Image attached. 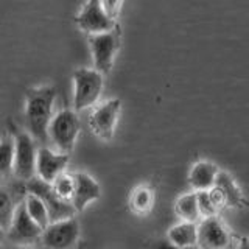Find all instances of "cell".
I'll list each match as a JSON object with an SVG mask.
<instances>
[{
	"label": "cell",
	"instance_id": "obj_1",
	"mask_svg": "<svg viewBox=\"0 0 249 249\" xmlns=\"http://www.w3.org/2000/svg\"><path fill=\"white\" fill-rule=\"evenodd\" d=\"M54 97H56V90L53 88L33 89L27 95V126L30 136L36 140H41V142H47V137H49Z\"/></svg>",
	"mask_w": 249,
	"mask_h": 249
},
{
	"label": "cell",
	"instance_id": "obj_2",
	"mask_svg": "<svg viewBox=\"0 0 249 249\" xmlns=\"http://www.w3.org/2000/svg\"><path fill=\"white\" fill-rule=\"evenodd\" d=\"M75 95L73 106L76 111H83L86 107L93 106L98 101L103 92V73L98 70L80 69L73 73Z\"/></svg>",
	"mask_w": 249,
	"mask_h": 249
},
{
	"label": "cell",
	"instance_id": "obj_3",
	"mask_svg": "<svg viewBox=\"0 0 249 249\" xmlns=\"http://www.w3.org/2000/svg\"><path fill=\"white\" fill-rule=\"evenodd\" d=\"M80 120L72 111H61L50 122L49 134L61 153H70L73 150L76 137L80 134Z\"/></svg>",
	"mask_w": 249,
	"mask_h": 249
},
{
	"label": "cell",
	"instance_id": "obj_4",
	"mask_svg": "<svg viewBox=\"0 0 249 249\" xmlns=\"http://www.w3.org/2000/svg\"><path fill=\"white\" fill-rule=\"evenodd\" d=\"M89 44L95 69L101 73H107L112 69L114 58L120 49V36L114 30L89 36Z\"/></svg>",
	"mask_w": 249,
	"mask_h": 249
},
{
	"label": "cell",
	"instance_id": "obj_5",
	"mask_svg": "<svg viewBox=\"0 0 249 249\" xmlns=\"http://www.w3.org/2000/svg\"><path fill=\"white\" fill-rule=\"evenodd\" d=\"M28 192L37 195L39 198L44 201V204L49 209L50 213V220L53 221H59V220H66V218H72L75 213V209L72 206V202L61 199L53 190V185L50 182L42 181L41 178H31L28 181Z\"/></svg>",
	"mask_w": 249,
	"mask_h": 249
},
{
	"label": "cell",
	"instance_id": "obj_6",
	"mask_svg": "<svg viewBox=\"0 0 249 249\" xmlns=\"http://www.w3.org/2000/svg\"><path fill=\"white\" fill-rule=\"evenodd\" d=\"M80 237V224L73 218L50 223L42 232V243L47 249H69Z\"/></svg>",
	"mask_w": 249,
	"mask_h": 249
},
{
	"label": "cell",
	"instance_id": "obj_7",
	"mask_svg": "<svg viewBox=\"0 0 249 249\" xmlns=\"http://www.w3.org/2000/svg\"><path fill=\"white\" fill-rule=\"evenodd\" d=\"M8 237L13 243L18 245H31L42 237L44 229L28 215L25 204H19L14 210V218L10 226V229L6 231Z\"/></svg>",
	"mask_w": 249,
	"mask_h": 249
},
{
	"label": "cell",
	"instance_id": "obj_8",
	"mask_svg": "<svg viewBox=\"0 0 249 249\" xmlns=\"http://www.w3.org/2000/svg\"><path fill=\"white\" fill-rule=\"evenodd\" d=\"M196 245L202 249H226L231 245V232L216 215L202 218L198 224Z\"/></svg>",
	"mask_w": 249,
	"mask_h": 249
},
{
	"label": "cell",
	"instance_id": "obj_9",
	"mask_svg": "<svg viewBox=\"0 0 249 249\" xmlns=\"http://www.w3.org/2000/svg\"><path fill=\"white\" fill-rule=\"evenodd\" d=\"M76 23L89 35L105 33L115 28V20L106 14L100 0H88L81 13L76 16Z\"/></svg>",
	"mask_w": 249,
	"mask_h": 249
},
{
	"label": "cell",
	"instance_id": "obj_10",
	"mask_svg": "<svg viewBox=\"0 0 249 249\" xmlns=\"http://www.w3.org/2000/svg\"><path fill=\"white\" fill-rule=\"evenodd\" d=\"M122 103L120 100L112 98L107 100L106 103L98 106L90 115V128L103 140H111L115 131L117 119H119Z\"/></svg>",
	"mask_w": 249,
	"mask_h": 249
},
{
	"label": "cell",
	"instance_id": "obj_11",
	"mask_svg": "<svg viewBox=\"0 0 249 249\" xmlns=\"http://www.w3.org/2000/svg\"><path fill=\"white\" fill-rule=\"evenodd\" d=\"M36 158L37 151L33 142V137L27 132H22L16 139V158L14 171L20 179L30 181L36 173Z\"/></svg>",
	"mask_w": 249,
	"mask_h": 249
},
{
	"label": "cell",
	"instance_id": "obj_12",
	"mask_svg": "<svg viewBox=\"0 0 249 249\" xmlns=\"http://www.w3.org/2000/svg\"><path fill=\"white\" fill-rule=\"evenodd\" d=\"M69 163L67 153H53L49 148H41L37 151L36 158V173L45 182H53L64 170Z\"/></svg>",
	"mask_w": 249,
	"mask_h": 249
},
{
	"label": "cell",
	"instance_id": "obj_13",
	"mask_svg": "<svg viewBox=\"0 0 249 249\" xmlns=\"http://www.w3.org/2000/svg\"><path fill=\"white\" fill-rule=\"evenodd\" d=\"M75 178V192L72 196V206L75 212H83L88 204L97 201L101 196V189L98 182L88 173H76Z\"/></svg>",
	"mask_w": 249,
	"mask_h": 249
},
{
	"label": "cell",
	"instance_id": "obj_14",
	"mask_svg": "<svg viewBox=\"0 0 249 249\" xmlns=\"http://www.w3.org/2000/svg\"><path fill=\"white\" fill-rule=\"evenodd\" d=\"M218 173H220V168H218L213 162L199 160V162L195 163L190 170L189 182L195 189V192L210 190L215 185Z\"/></svg>",
	"mask_w": 249,
	"mask_h": 249
},
{
	"label": "cell",
	"instance_id": "obj_15",
	"mask_svg": "<svg viewBox=\"0 0 249 249\" xmlns=\"http://www.w3.org/2000/svg\"><path fill=\"white\" fill-rule=\"evenodd\" d=\"M213 189L216 190L218 195H220L224 206H229V207H243L245 206V199H243V195H241L240 189L237 187V184L233 182V179L228 173H224V171H220V173H218Z\"/></svg>",
	"mask_w": 249,
	"mask_h": 249
},
{
	"label": "cell",
	"instance_id": "obj_16",
	"mask_svg": "<svg viewBox=\"0 0 249 249\" xmlns=\"http://www.w3.org/2000/svg\"><path fill=\"white\" fill-rule=\"evenodd\" d=\"M168 238L179 249L192 248L198 243V224L181 221L168 231Z\"/></svg>",
	"mask_w": 249,
	"mask_h": 249
},
{
	"label": "cell",
	"instance_id": "obj_17",
	"mask_svg": "<svg viewBox=\"0 0 249 249\" xmlns=\"http://www.w3.org/2000/svg\"><path fill=\"white\" fill-rule=\"evenodd\" d=\"M175 212L181 218V221H190V223H198L201 218L199 207H198V196L196 192L193 193H185L181 198H178L175 204Z\"/></svg>",
	"mask_w": 249,
	"mask_h": 249
},
{
	"label": "cell",
	"instance_id": "obj_18",
	"mask_svg": "<svg viewBox=\"0 0 249 249\" xmlns=\"http://www.w3.org/2000/svg\"><path fill=\"white\" fill-rule=\"evenodd\" d=\"M23 204H25V207H27L28 215L33 218V220L36 221V224L41 226L42 229H45L47 226L52 223L49 209H47V206L44 204V201L39 198L37 195L28 192L25 201H23Z\"/></svg>",
	"mask_w": 249,
	"mask_h": 249
},
{
	"label": "cell",
	"instance_id": "obj_19",
	"mask_svg": "<svg viewBox=\"0 0 249 249\" xmlns=\"http://www.w3.org/2000/svg\"><path fill=\"white\" fill-rule=\"evenodd\" d=\"M154 195L148 185H139L131 195V209L136 213H148L153 207Z\"/></svg>",
	"mask_w": 249,
	"mask_h": 249
},
{
	"label": "cell",
	"instance_id": "obj_20",
	"mask_svg": "<svg viewBox=\"0 0 249 249\" xmlns=\"http://www.w3.org/2000/svg\"><path fill=\"white\" fill-rule=\"evenodd\" d=\"M16 142L13 139L0 140V176H8L14 170Z\"/></svg>",
	"mask_w": 249,
	"mask_h": 249
},
{
	"label": "cell",
	"instance_id": "obj_21",
	"mask_svg": "<svg viewBox=\"0 0 249 249\" xmlns=\"http://www.w3.org/2000/svg\"><path fill=\"white\" fill-rule=\"evenodd\" d=\"M54 193L58 195L61 199L72 202V196L75 192V178L72 175L61 173L54 181L52 182Z\"/></svg>",
	"mask_w": 249,
	"mask_h": 249
},
{
	"label": "cell",
	"instance_id": "obj_22",
	"mask_svg": "<svg viewBox=\"0 0 249 249\" xmlns=\"http://www.w3.org/2000/svg\"><path fill=\"white\" fill-rule=\"evenodd\" d=\"M14 210L16 207L13 204L10 193L0 189V229L2 231L10 229L13 218H14Z\"/></svg>",
	"mask_w": 249,
	"mask_h": 249
},
{
	"label": "cell",
	"instance_id": "obj_23",
	"mask_svg": "<svg viewBox=\"0 0 249 249\" xmlns=\"http://www.w3.org/2000/svg\"><path fill=\"white\" fill-rule=\"evenodd\" d=\"M198 196V207H199V213L202 218H209V216H215L218 212H220V207L215 202L212 193L210 190H201L196 192Z\"/></svg>",
	"mask_w": 249,
	"mask_h": 249
},
{
	"label": "cell",
	"instance_id": "obj_24",
	"mask_svg": "<svg viewBox=\"0 0 249 249\" xmlns=\"http://www.w3.org/2000/svg\"><path fill=\"white\" fill-rule=\"evenodd\" d=\"M122 2H123V0H100L103 10L106 11V14L109 16V18H112V19H115L117 14L120 13Z\"/></svg>",
	"mask_w": 249,
	"mask_h": 249
},
{
	"label": "cell",
	"instance_id": "obj_25",
	"mask_svg": "<svg viewBox=\"0 0 249 249\" xmlns=\"http://www.w3.org/2000/svg\"><path fill=\"white\" fill-rule=\"evenodd\" d=\"M240 249H249V238L240 240Z\"/></svg>",
	"mask_w": 249,
	"mask_h": 249
},
{
	"label": "cell",
	"instance_id": "obj_26",
	"mask_svg": "<svg viewBox=\"0 0 249 249\" xmlns=\"http://www.w3.org/2000/svg\"><path fill=\"white\" fill-rule=\"evenodd\" d=\"M0 231H2V229H0Z\"/></svg>",
	"mask_w": 249,
	"mask_h": 249
}]
</instances>
